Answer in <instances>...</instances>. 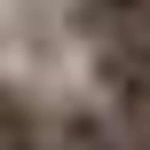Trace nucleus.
<instances>
[{"mask_svg":"<svg viewBox=\"0 0 150 150\" xmlns=\"http://www.w3.org/2000/svg\"><path fill=\"white\" fill-rule=\"evenodd\" d=\"M79 32H95V40H150V0H79Z\"/></svg>","mask_w":150,"mask_h":150,"instance_id":"obj_2","label":"nucleus"},{"mask_svg":"<svg viewBox=\"0 0 150 150\" xmlns=\"http://www.w3.org/2000/svg\"><path fill=\"white\" fill-rule=\"evenodd\" d=\"M0 150H55V134L40 127V111L24 95H8V111H0Z\"/></svg>","mask_w":150,"mask_h":150,"instance_id":"obj_3","label":"nucleus"},{"mask_svg":"<svg viewBox=\"0 0 150 150\" xmlns=\"http://www.w3.org/2000/svg\"><path fill=\"white\" fill-rule=\"evenodd\" d=\"M127 127V119H119ZM127 150H150V127H127Z\"/></svg>","mask_w":150,"mask_h":150,"instance_id":"obj_4","label":"nucleus"},{"mask_svg":"<svg viewBox=\"0 0 150 150\" xmlns=\"http://www.w3.org/2000/svg\"><path fill=\"white\" fill-rule=\"evenodd\" d=\"M55 150H127V127H119V111L103 103H71L63 119H55Z\"/></svg>","mask_w":150,"mask_h":150,"instance_id":"obj_1","label":"nucleus"}]
</instances>
